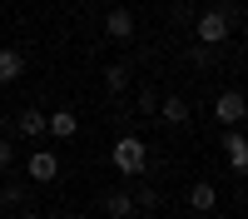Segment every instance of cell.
<instances>
[{"instance_id": "cell-1", "label": "cell", "mask_w": 248, "mask_h": 219, "mask_svg": "<svg viewBox=\"0 0 248 219\" xmlns=\"http://www.w3.org/2000/svg\"><path fill=\"white\" fill-rule=\"evenodd\" d=\"M109 159H114V169H119V174H139V169H144V159H149V150H144V139H139V135H119Z\"/></svg>"}, {"instance_id": "cell-2", "label": "cell", "mask_w": 248, "mask_h": 219, "mask_svg": "<svg viewBox=\"0 0 248 219\" xmlns=\"http://www.w3.org/2000/svg\"><path fill=\"white\" fill-rule=\"evenodd\" d=\"M229 40V10H203L199 15V45H223Z\"/></svg>"}, {"instance_id": "cell-3", "label": "cell", "mask_w": 248, "mask_h": 219, "mask_svg": "<svg viewBox=\"0 0 248 219\" xmlns=\"http://www.w3.org/2000/svg\"><path fill=\"white\" fill-rule=\"evenodd\" d=\"M243 115H248L243 90H223V95H214V119H218V125H243Z\"/></svg>"}, {"instance_id": "cell-4", "label": "cell", "mask_w": 248, "mask_h": 219, "mask_svg": "<svg viewBox=\"0 0 248 219\" xmlns=\"http://www.w3.org/2000/svg\"><path fill=\"white\" fill-rule=\"evenodd\" d=\"M25 174L45 185V179H55V174H60V159H55L50 150H35V154H30V165H25Z\"/></svg>"}, {"instance_id": "cell-5", "label": "cell", "mask_w": 248, "mask_h": 219, "mask_svg": "<svg viewBox=\"0 0 248 219\" xmlns=\"http://www.w3.org/2000/svg\"><path fill=\"white\" fill-rule=\"evenodd\" d=\"M99 209H105L109 219H129V214H134V194H124V189H109Z\"/></svg>"}, {"instance_id": "cell-6", "label": "cell", "mask_w": 248, "mask_h": 219, "mask_svg": "<svg viewBox=\"0 0 248 219\" xmlns=\"http://www.w3.org/2000/svg\"><path fill=\"white\" fill-rule=\"evenodd\" d=\"M20 75H25V55H20V50H0V85H10V80H20Z\"/></svg>"}, {"instance_id": "cell-7", "label": "cell", "mask_w": 248, "mask_h": 219, "mask_svg": "<svg viewBox=\"0 0 248 219\" xmlns=\"http://www.w3.org/2000/svg\"><path fill=\"white\" fill-rule=\"evenodd\" d=\"M105 30H109V40H129L134 35V15L129 10H109L105 15Z\"/></svg>"}, {"instance_id": "cell-8", "label": "cell", "mask_w": 248, "mask_h": 219, "mask_svg": "<svg viewBox=\"0 0 248 219\" xmlns=\"http://www.w3.org/2000/svg\"><path fill=\"white\" fill-rule=\"evenodd\" d=\"M159 115L169 119V125H184V119H189V100H179V95H159Z\"/></svg>"}, {"instance_id": "cell-9", "label": "cell", "mask_w": 248, "mask_h": 219, "mask_svg": "<svg viewBox=\"0 0 248 219\" xmlns=\"http://www.w3.org/2000/svg\"><path fill=\"white\" fill-rule=\"evenodd\" d=\"M45 130H50V135H60V139H75V135H79V119H75L70 110H60V115H50V119H45Z\"/></svg>"}, {"instance_id": "cell-10", "label": "cell", "mask_w": 248, "mask_h": 219, "mask_svg": "<svg viewBox=\"0 0 248 219\" xmlns=\"http://www.w3.org/2000/svg\"><path fill=\"white\" fill-rule=\"evenodd\" d=\"M15 130H20V139H30V135H45V115H40V110H20Z\"/></svg>"}, {"instance_id": "cell-11", "label": "cell", "mask_w": 248, "mask_h": 219, "mask_svg": "<svg viewBox=\"0 0 248 219\" xmlns=\"http://www.w3.org/2000/svg\"><path fill=\"white\" fill-rule=\"evenodd\" d=\"M189 204H194L199 214H209V209L218 204V189H214V185H194V189H189Z\"/></svg>"}, {"instance_id": "cell-12", "label": "cell", "mask_w": 248, "mask_h": 219, "mask_svg": "<svg viewBox=\"0 0 248 219\" xmlns=\"http://www.w3.org/2000/svg\"><path fill=\"white\" fill-rule=\"evenodd\" d=\"M223 145H229V165H233V169H243V165H248V145H243V135H229Z\"/></svg>"}, {"instance_id": "cell-13", "label": "cell", "mask_w": 248, "mask_h": 219, "mask_svg": "<svg viewBox=\"0 0 248 219\" xmlns=\"http://www.w3.org/2000/svg\"><path fill=\"white\" fill-rule=\"evenodd\" d=\"M105 85H109L114 95H124V90H129V70H124V65H109V70H105Z\"/></svg>"}, {"instance_id": "cell-14", "label": "cell", "mask_w": 248, "mask_h": 219, "mask_svg": "<svg viewBox=\"0 0 248 219\" xmlns=\"http://www.w3.org/2000/svg\"><path fill=\"white\" fill-rule=\"evenodd\" d=\"M25 199H30L25 185H5V189H0V204H25Z\"/></svg>"}, {"instance_id": "cell-15", "label": "cell", "mask_w": 248, "mask_h": 219, "mask_svg": "<svg viewBox=\"0 0 248 219\" xmlns=\"http://www.w3.org/2000/svg\"><path fill=\"white\" fill-rule=\"evenodd\" d=\"M139 110L154 115V110H159V95H154V90H139Z\"/></svg>"}, {"instance_id": "cell-16", "label": "cell", "mask_w": 248, "mask_h": 219, "mask_svg": "<svg viewBox=\"0 0 248 219\" xmlns=\"http://www.w3.org/2000/svg\"><path fill=\"white\" fill-rule=\"evenodd\" d=\"M15 165V145H10V139H0V169H10Z\"/></svg>"}, {"instance_id": "cell-17", "label": "cell", "mask_w": 248, "mask_h": 219, "mask_svg": "<svg viewBox=\"0 0 248 219\" xmlns=\"http://www.w3.org/2000/svg\"><path fill=\"white\" fill-rule=\"evenodd\" d=\"M134 204H139V209H154V204H159V194H154V189H139Z\"/></svg>"}, {"instance_id": "cell-18", "label": "cell", "mask_w": 248, "mask_h": 219, "mask_svg": "<svg viewBox=\"0 0 248 219\" xmlns=\"http://www.w3.org/2000/svg\"><path fill=\"white\" fill-rule=\"evenodd\" d=\"M15 219H40V214H35V209H20V214H15Z\"/></svg>"}]
</instances>
